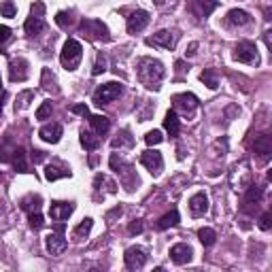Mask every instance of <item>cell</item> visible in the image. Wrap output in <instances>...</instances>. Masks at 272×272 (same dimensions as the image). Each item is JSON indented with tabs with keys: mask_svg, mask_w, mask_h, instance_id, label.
<instances>
[{
	"mask_svg": "<svg viewBox=\"0 0 272 272\" xmlns=\"http://www.w3.org/2000/svg\"><path fill=\"white\" fill-rule=\"evenodd\" d=\"M198 238H200V242L204 244V247H213L215 240H217V232L213 228H200L198 230Z\"/></svg>",
	"mask_w": 272,
	"mask_h": 272,
	"instance_id": "obj_30",
	"label": "cell"
},
{
	"mask_svg": "<svg viewBox=\"0 0 272 272\" xmlns=\"http://www.w3.org/2000/svg\"><path fill=\"white\" fill-rule=\"evenodd\" d=\"M268 181H272V168H270V170H268Z\"/></svg>",
	"mask_w": 272,
	"mask_h": 272,
	"instance_id": "obj_50",
	"label": "cell"
},
{
	"mask_svg": "<svg viewBox=\"0 0 272 272\" xmlns=\"http://www.w3.org/2000/svg\"><path fill=\"white\" fill-rule=\"evenodd\" d=\"M145 43H147L149 47L175 49V45H177V36H175V32H170V30H160V32H155L153 36H149Z\"/></svg>",
	"mask_w": 272,
	"mask_h": 272,
	"instance_id": "obj_12",
	"label": "cell"
},
{
	"mask_svg": "<svg viewBox=\"0 0 272 272\" xmlns=\"http://www.w3.org/2000/svg\"><path fill=\"white\" fill-rule=\"evenodd\" d=\"M17 13V7L11 3V0H5L3 3V17H15Z\"/></svg>",
	"mask_w": 272,
	"mask_h": 272,
	"instance_id": "obj_40",
	"label": "cell"
},
{
	"mask_svg": "<svg viewBox=\"0 0 272 272\" xmlns=\"http://www.w3.org/2000/svg\"><path fill=\"white\" fill-rule=\"evenodd\" d=\"M217 7H219V0H193V5H191L193 13H196L200 19H206Z\"/></svg>",
	"mask_w": 272,
	"mask_h": 272,
	"instance_id": "obj_19",
	"label": "cell"
},
{
	"mask_svg": "<svg viewBox=\"0 0 272 272\" xmlns=\"http://www.w3.org/2000/svg\"><path fill=\"white\" fill-rule=\"evenodd\" d=\"M28 221H30V228L32 230H41L43 226H45V219H43V215L41 213H30V217H28Z\"/></svg>",
	"mask_w": 272,
	"mask_h": 272,
	"instance_id": "obj_38",
	"label": "cell"
},
{
	"mask_svg": "<svg viewBox=\"0 0 272 272\" xmlns=\"http://www.w3.org/2000/svg\"><path fill=\"white\" fill-rule=\"evenodd\" d=\"M109 164H111V168L115 172H117L119 177H121V181H123V185L128 187V189H132V185L134 183H138V179H136V175L132 172V166L128 164L123 158H119L117 153H113L111 155V160H109Z\"/></svg>",
	"mask_w": 272,
	"mask_h": 272,
	"instance_id": "obj_5",
	"label": "cell"
},
{
	"mask_svg": "<svg viewBox=\"0 0 272 272\" xmlns=\"http://www.w3.org/2000/svg\"><path fill=\"white\" fill-rule=\"evenodd\" d=\"M264 43H266V47L272 51V28H268V30L264 32Z\"/></svg>",
	"mask_w": 272,
	"mask_h": 272,
	"instance_id": "obj_47",
	"label": "cell"
},
{
	"mask_svg": "<svg viewBox=\"0 0 272 272\" xmlns=\"http://www.w3.org/2000/svg\"><path fill=\"white\" fill-rule=\"evenodd\" d=\"M191 255H193V251H191L189 244H185V242H179V244H175V247L170 249V260L177 266L189 264L191 262Z\"/></svg>",
	"mask_w": 272,
	"mask_h": 272,
	"instance_id": "obj_17",
	"label": "cell"
},
{
	"mask_svg": "<svg viewBox=\"0 0 272 272\" xmlns=\"http://www.w3.org/2000/svg\"><path fill=\"white\" fill-rule=\"evenodd\" d=\"M270 211H272V209H270Z\"/></svg>",
	"mask_w": 272,
	"mask_h": 272,
	"instance_id": "obj_51",
	"label": "cell"
},
{
	"mask_svg": "<svg viewBox=\"0 0 272 272\" xmlns=\"http://www.w3.org/2000/svg\"><path fill=\"white\" fill-rule=\"evenodd\" d=\"M179 211L172 209L170 213H166L164 217H160V221H158V230H168V228H175L179 224Z\"/></svg>",
	"mask_w": 272,
	"mask_h": 272,
	"instance_id": "obj_28",
	"label": "cell"
},
{
	"mask_svg": "<svg viewBox=\"0 0 272 272\" xmlns=\"http://www.w3.org/2000/svg\"><path fill=\"white\" fill-rule=\"evenodd\" d=\"M164 128H166V132L170 134V138H177L179 132H181V119H179V115L175 109H170L166 113V117H164Z\"/></svg>",
	"mask_w": 272,
	"mask_h": 272,
	"instance_id": "obj_20",
	"label": "cell"
},
{
	"mask_svg": "<svg viewBox=\"0 0 272 272\" xmlns=\"http://www.w3.org/2000/svg\"><path fill=\"white\" fill-rule=\"evenodd\" d=\"M123 94V85L117 81H109V83H102L96 92H94V105L102 107V105H109V102L117 100Z\"/></svg>",
	"mask_w": 272,
	"mask_h": 272,
	"instance_id": "obj_4",
	"label": "cell"
},
{
	"mask_svg": "<svg viewBox=\"0 0 272 272\" xmlns=\"http://www.w3.org/2000/svg\"><path fill=\"white\" fill-rule=\"evenodd\" d=\"M107 70V56L105 54H98L96 56V64H94V68H92V75H102Z\"/></svg>",
	"mask_w": 272,
	"mask_h": 272,
	"instance_id": "obj_35",
	"label": "cell"
},
{
	"mask_svg": "<svg viewBox=\"0 0 272 272\" xmlns=\"http://www.w3.org/2000/svg\"><path fill=\"white\" fill-rule=\"evenodd\" d=\"M81 145L87 149V151H96L100 147V138L96 132H89V130H83L81 132Z\"/></svg>",
	"mask_w": 272,
	"mask_h": 272,
	"instance_id": "obj_27",
	"label": "cell"
},
{
	"mask_svg": "<svg viewBox=\"0 0 272 272\" xmlns=\"http://www.w3.org/2000/svg\"><path fill=\"white\" fill-rule=\"evenodd\" d=\"M45 244H47V251H49L51 255H62L64 251L68 249V240H66V236H64V224H62V221H60V224L56 226V230L45 238Z\"/></svg>",
	"mask_w": 272,
	"mask_h": 272,
	"instance_id": "obj_7",
	"label": "cell"
},
{
	"mask_svg": "<svg viewBox=\"0 0 272 272\" xmlns=\"http://www.w3.org/2000/svg\"><path fill=\"white\" fill-rule=\"evenodd\" d=\"M81 58H83V47L77 38H68L66 43L62 47V54H60V62L62 66L66 70H77L81 64Z\"/></svg>",
	"mask_w": 272,
	"mask_h": 272,
	"instance_id": "obj_2",
	"label": "cell"
},
{
	"mask_svg": "<svg viewBox=\"0 0 272 272\" xmlns=\"http://www.w3.org/2000/svg\"><path fill=\"white\" fill-rule=\"evenodd\" d=\"M262 198H264V189L260 185H251L247 189V193H244V198H242V211L244 213H255L257 206L262 204Z\"/></svg>",
	"mask_w": 272,
	"mask_h": 272,
	"instance_id": "obj_11",
	"label": "cell"
},
{
	"mask_svg": "<svg viewBox=\"0 0 272 272\" xmlns=\"http://www.w3.org/2000/svg\"><path fill=\"white\" fill-rule=\"evenodd\" d=\"M196 49H198V43H191V45H189V51H187V56H193V54H196Z\"/></svg>",
	"mask_w": 272,
	"mask_h": 272,
	"instance_id": "obj_49",
	"label": "cell"
},
{
	"mask_svg": "<svg viewBox=\"0 0 272 272\" xmlns=\"http://www.w3.org/2000/svg\"><path fill=\"white\" fill-rule=\"evenodd\" d=\"M134 138L130 136V130H121V134H117V138L113 140V147H132Z\"/></svg>",
	"mask_w": 272,
	"mask_h": 272,
	"instance_id": "obj_33",
	"label": "cell"
},
{
	"mask_svg": "<svg viewBox=\"0 0 272 272\" xmlns=\"http://www.w3.org/2000/svg\"><path fill=\"white\" fill-rule=\"evenodd\" d=\"M9 79L13 83H23L28 79V62L23 58H17V60H11L9 64Z\"/></svg>",
	"mask_w": 272,
	"mask_h": 272,
	"instance_id": "obj_14",
	"label": "cell"
},
{
	"mask_svg": "<svg viewBox=\"0 0 272 272\" xmlns=\"http://www.w3.org/2000/svg\"><path fill=\"white\" fill-rule=\"evenodd\" d=\"M9 38H11V28L9 26H3V28H0V41H3V45H7Z\"/></svg>",
	"mask_w": 272,
	"mask_h": 272,
	"instance_id": "obj_44",
	"label": "cell"
},
{
	"mask_svg": "<svg viewBox=\"0 0 272 272\" xmlns=\"http://www.w3.org/2000/svg\"><path fill=\"white\" fill-rule=\"evenodd\" d=\"M264 19H268V21H272V7H268V9H264Z\"/></svg>",
	"mask_w": 272,
	"mask_h": 272,
	"instance_id": "obj_48",
	"label": "cell"
},
{
	"mask_svg": "<svg viewBox=\"0 0 272 272\" xmlns=\"http://www.w3.org/2000/svg\"><path fill=\"white\" fill-rule=\"evenodd\" d=\"M257 228L260 230H272V211H268V213H264L262 217H260V221H257Z\"/></svg>",
	"mask_w": 272,
	"mask_h": 272,
	"instance_id": "obj_39",
	"label": "cell"
},
{
	"mask_svg": "<svg viewBox=\"0 0 272 272\" xmlns=\"http://www.w3.org/2000/svg\"><path fill=\"white\" fill-rule=\"evenodd\" d=\"M162 140H164V136H162V132H160V130H151V132H147V134H145V142H147L149 147L160 145Z\"/></svg>",
	"mask_w": 272,
	"mask_h": 272,
	"instance_id": "obj_37",
	"label": "cell"
},
{
	"mask_svg": "<svg viewBox=\"0 0 272 272\" xmlns=\"http://www.w3.org/2000/svg\"><path fill=\"white\" fill-rule=\"evenodd\" d=\"M62 126L60 123H47L43 126L41 130H38V136H41L45 142H51V145H56V142H60L62 138Z\"/></svg>",
	"mask_w": 272,
	"mask_h": 272,
	"instance_id": "obj_18",
	"label": "cell"
},
{
	"mask_svg": "<svg viewBox=\"0 0 272 272\" xmlns=\"http://www.w3.org/2000/svg\"><path fill=\"white\" fill-rule=\"evenodd\" d=\"M226 21H228V26H236V28H240V26H247V23L251 21V17H249L247 11H242V9H232V11H228Z\"/></svg>",
	"mask_w": 272,
	"mask_h": 272,
	"instance_id": "obj_22",
	"label": "cell"
},
{
	"mask_svg": "<svg viewBox=\"0 0 272 272\" xmlns=\"http://www.w3.org/2000/svg\"><path fill=\"white\" fill-rule=\"evenodd\" d=\"M172 107L177 113H183V115H193V111L198 109V98L193 96L191 92H185V94H177L172 96Z\"/></svg>",
	"mask_w": 272,
	"mask_h": 272,
	"instance_id": "obj_9",
	"label": "cell"
},
{
	"mask_svg": "<svg viewBox=\"0 0 272 272\" xmlns=\"http://www.w3.org/2000/svg\"><path fill=\"white\" fill-rule=\"evenodd\" d=\"M200 81L209 87V89H217V70L215 68H204L202 72H200Z\"/></svg>",
	"mask_w": 272,
	"mask_h": 272,
	"instance_id": "obj_31",
	"label": "cell"
},
{
	"mask_svg": "<svg viewBox=\"0 0 272 272\" xmlns=\"http://www.w3.org/2000/svg\"><path fill=\"white\" fill-rule=\"evenodd\" d=\"M32 160H34V164H41V162L45 160V153L38 151V149H34V151H32Z\"/></svg>",
	"mask_w": 272,
	"mask_h": 272,
	"instance_id": "obj_46",
	"label": "cell"
},
{
	"mask_svg": "<svg viewBox=\"0 0 272 272\" xmlns=\"http://www.w3.org/2000/svg\"><path fill=\"white\" fill-rule=\"evenodd\" d=\"M164 64L153 58H140L138 60V79L147 89H160V83L164 79Z\"/></svg>",
	"mask_w": 272,
	"mask_h": 272,
	"instance_id": "obj_1",
	"label": "cell"
},
{
	"mask_svg": "<svg viewBox=\"0 0 272 272\" xmlns=\"http://www.w3.org/2000/svg\"><path fill=\"white\" fill-rule=\"evenodd\" d=\"M149 19H151L149 13L142 11V9L130 13V17H128V32H130V34H136V32H140V30H145L147 23H149Z\"/></svg>",
	"mask_w": 272,
	"mask_h": 272,
	"instance_id": "obj_15",
	"label": "cell"
},
{
	"mask_svg": "<svg viewBox=\"0 0 272 272\" xmlns=\"http://www.w3.org/2000/svg\"><path fill=\"white\" fill-rule=\"evenodd\" d=\"M70 168H64V166H56V164H49L45 168V179L47 181H58V179H66L70 177Z\"/></svg>",
	"mask_w": 272,
	"mask_h": 272,
	"instance_id": "obj_24",
	"label": "cell"
},
{
	"mask_svg": "<svg viewBox=\"0 0 272 272\" xmlns=\"http://www.w3.org/2000/svg\"><path fill=\"white\" fill-rule=\"evenodd\" d=\"M142 230H145V224H142L140 219H134V221L130 224V228H128V232H130L132 236H134V234H140Z\"/></svg>",
	"mask_w": 272,
	"mask_h": 272,
	"instance_id": "obj_41",
	"label": "cell"
},
{
	"mask_svg": "<svg viewBox=\"0 0 272 272\" xmlns=\"http://www.w3.org/2000/svg\"><path fill=\"white\" fill-rule=\"evenodd\" d=\"M51 111H54V107H51V102H49V100H45L43 105L36 109V119H41V121H43V119H47L49 115H51Z\"/></svg>",
	"mask_w": 272,
	"mask_h": 272,
	"instance_id": "obj_36",
	"label": "cell"
},
{
	"mask_svg": "<svg viewBox=\"0 0 272 272\" xmlns=\"http://www.w3.org/2000/svg\"><path fill=\"white\" fill-rule=\"evenodd\" d=\"M70 113H75V115H83V117H89V109H87V105H72V107H70Z\"/></svg>",
	"mask_w": 272,
	"mask_h": 272,
	"instance_id": "obj_42",
	"label": "cell"
},
{
	"mask_svg": "<svg viewBox=\"0 0 272 272\" xmlns=\"http://www.w3.org/2000/svg\"><path fill=\"white\" fill-rule=\"evenodd\" d=\"M123 262H126V268L128 270H140L142 266L147 264V251L142 249V247H130V249H126Z\"/></svg>",
	"mask_w": 272,
	"mask_h": 272,
	"instance_id": "obj_10",
	"label": "cell"
},
{
	"mask_svg": "<svg viewBox=\"0 0 272 272\" xmlns=\"http://www.w3.org/2000/svg\"><path fill=\"white\" fill-rule=\"evenodd\" d=\"M89 123H92L94 132L98 136H105L109 132V128H111V119L105 117V115H89Z\"/></svg>",
	"mask_w": 272,
	"mask_h": 272,
	"instance_id": "obj_23",
	"label": "cell"
},
{
	"mask_svg": "<svg viewBox=\"0 0 272 272\" xmlns=\"http://www.w3.org/2000/svg\"><path fill=\"white\" fill-rule=\"evenodd\" d=\"M189 213L193 217H202V215L209 213V196H206L204 191L193 193L189 198Z\"/></svg>",
	"mask_w": 272,
	"mask_h": 272,
	"instance_id": "obj_16",
	"label": "cell"
},
{
	"mask_svg": "<svg viewBox=\"0 0 272 272\" xmlns=\"http://www.w3.org/2000/svg\"><path fill=\"white\" fill-rule=\"evenodd\" d=\"M72 213H75V202L56 200V202H51V206H49V215H51L54 221H66Z\"/></svg>",
	"mask_w": 272,
	"mask_h": 272,
	"instance_id": "obj_13",
	"label": "cell"
},
{
	"mask_svg": "<svg viewBox=\"0 0 272 272\" xmlns=\"http://www.w3.org/2000/svg\"><path fill=\"white\" fill-rule=\"evenodd\" d=\"M41 202H43V198L38 196V193H30V196L21 198L19 206H21L23 211H28V213H36L38 209H41Z\"/></svg>",
	"mask_w": 272,
	"mask_h": 272,
	"instance_id": "obj_26",
	"label": "cell"
},
{
	"mask_svg": "<svg viewBox=\"0 0 272 272\" xmlns=\"http://www.w3.org/2000/svg\"><path fill=\"white\" fill-rule=\"evenodd\" d=\"M81 32L87 38H92V41H102V43L111 41V34H109L107 23H102L100 19H94V17H85L81 21Z\"/></svg>",
	"mask_w": 272,
	"mask_h": 272,
	"instance_id": "obj_3",
	"label": "cell"
},
{
	"mask_svg": "<svg viewBox=\"0 0 272 272\" xmlns=\"http://www.w3.org/2000/svg\"><path fill=\"white\" fill-rule=\"evenodd\" d=\"M30 15L43 17V15H45V5H43V3H34V5H32V9H30Z\"/></svg>",
	"mask_w": 272,
	"mask_h": 272,
	"instance_id": "obj_43",
	"label": "cell"
},
{
	"mask_svg": "<svg viewBox=\"0 0 272 272\" xmlns=\"http://www.w3.org/2000/svg\"><path fill=\"white\" fill-rule=\"evenodd\" d=\"M56 23L60 26L62 30H68L72 26V15H70V13H66V11H60L56 15Z\"/></svg>",
	"mask_w": 272,
	"mask_h": 272,
	"instance_id": "obj_34",
	"label": "cell"
},
{
	"mask_svg": "<svg viewBox=\"0 0 272 272\" xmlns=\"http://www.w3.org/2000/svg\"><path fill=\"white\" fill-rule=\"evenodd\" d=\"M28 98H32V92H23V94L17 98V100H19V105H15V109H23L26 105H28V102H26Z\"/></svg>",
	"mask_w": 272,
	"mask_h": 272,
	"instance_id": "obj_45",
	"label": "cell"
},
{
	"mask_svg": "<svg viewBox=\"0 0 272 272\" xmlns=\"http://www.w3.org/2000/svg\"><path fill=\"white\" fill-rule=\"evenodd\" d=\"M23 30H26V34H28V36H34L38 32H43L45 30V19L36 17V15H30L28 19H26V23H23Z\"/></svg>",
	"mask_w": 272,
	"mask_h": 272,
	"instance_id": "obj_25",
	"label": "cell"
},
{
	"mask_svg": "<svg viewBox=\"0 0 272 272\" xmlns=\"http://www.w3.org/2000/svg\"><path fill=\"white\" fill-rule=\"evenodd\" d=\"M253 151L260 153L262 158H268L272 153V134H260L253 140Z\"/></svg>",
	"mask_w": 272,
	"mask_h": 272,
	"instance_id": "obj_21",
	"label": "cell"
},
{
	"mask_svg": "<svg viewBox=\"0 0 272 272\" xmlns=\"http://www.w3.org/2000/svg\"><path fill=\"white\" fill-rule=\"evenodd\" d=\"M92 226H94V219H89V217H85L83 221L77 226L75 230H72V234H75V238H87V234L92 232Z\"/></svg>",
	"mask_w": 272,
	"mask_h": 272,
	"instance_id": "obj_32",
	"label": "cell"
},
{
	"mask_svg": "<svg viewBox=\"0 0 272 272\" xmlns=\"http://www.w3.org/2000/svg\"><path fill=\"white\" fill-rule=\"evenodd\" d=\"M140 164L145 166L153 177H160L162 170H164V158H162V153L155 151V149L142 151V153H140Z\"/></svg>",
	"mask_w": 272,
	"mask_h": 272,
	"instance_id": "obj_8",
	"label": "cell"
},
{
	"mask_svg": "<svg viewBox=\"0 0 272 272\" xmlns=\"http://www.w3.org/2000/svg\"><path fill=\"white\" fill-rule=\"evenodd\" d=\"M236 62H242V64H249V66H257L260 64V54H257V47L251 43V41H242L234 47V54H232Z\"/></svg>",
	"mask_w": 272,
	"mask_h": 272,
	"instance_id": "obj_6",
	"label": "cell"
},
{
	"mask_svg": "<svg viewBox=\"0 0 272 272\" xmlns=\"http://www.w3.org/2000/svg\"><path fill=\"white\" fill-rule=\"evenodd\" d=\"M13 166H15L17 172H30L28 170V162H26V151L21 147L15 149V155H13Z\"/></svg>",
	"mask_w": 272,
	"mask_h": 272,
	"instance_id": "obj_29",
	"label": "cell"
}]
</instances>
